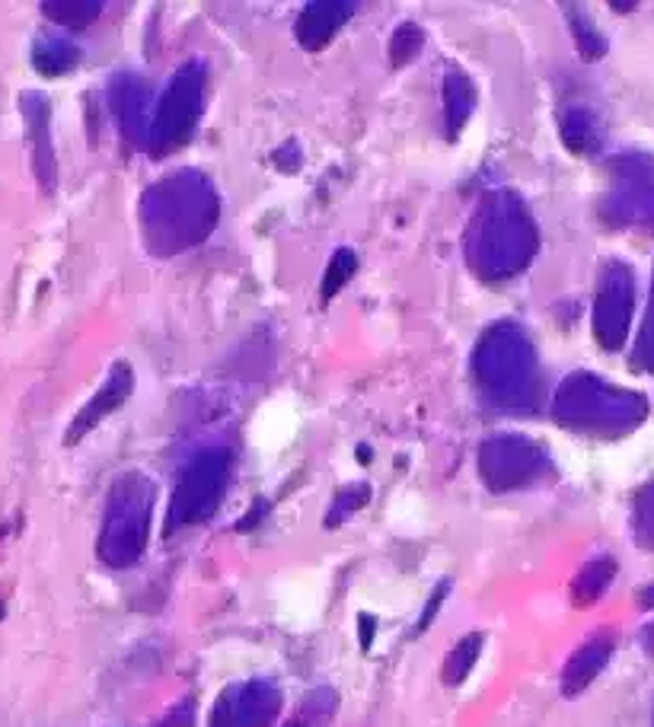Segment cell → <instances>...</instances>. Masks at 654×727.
<instances>
[{
	"label": "cell",
	"mask_w": 654,
	"mask_h": 727,
	"mask_svg": "<svg viewBox=\"0 0 654 727\" xmlns=\"http://www.w3.org/2000/svg\"><path fill=\"white\" fill-rule=\"evenodd\" d=\"M215 185L195 170L153 182L141 201V227L150 253L176 255L198 246L218 223Z\"/></svg>",
	"instance_id": "1"
},
{
	"label": "cell",
	"mask_w": 654,
	"mask_h": 727,
	"mask_svg": "<svg viewBox=\"0 0 654 727\" xmlns=\"http://www.w3.org/2000/svg\"><path fill=\"white\" fill-rule=\"evenodd\" d=\"M537 255V223L510 192L482 198L467 230V258L482 278H514Z\"/></svg>",
	"instance_id": "2"
},
{
	"label": "cell",
	"mask_w": 654,
	"mask_h": 727,
	"mask_svg": "<svg viewBox=\"0 0 654 727\" xmlns=\"http://www.w3.org/2000/svg\"><path fill=\"white\" fill-rule=\"evenodd\" d=\"M473 373L482 393L502 408H530L540 396L537 351L524 328L514 323L492 326L475 345Z\"/></svg>",
	"instance_id": "3"
},
{
	"label": "cell",
	"mask_w": 654,
	"mask_h": 727,
	"mask_svg": "<svg viewBox=\"0 0 654 727\" xmlns=\"http://www.w3.org/2000/svg\"><path fill=\"white\" fill-rule=\"evenodd\" d=\"M552 415L559 425H565L572 431L619 435V431H632L635 425L645 422L649 402L632 390H622V386L600 380L597 373L578 370L559 386Z\"/></svg>",
	"instance_id": "4"
},
{
	"label": "cell",
	"mask_w": 654,
	"mask_h": 727,
	"mask_svg": "<svg viewBox=\"0 0 654 727\" xmlns=\"http://www.w3.org/2000/svg\"><path fill=\"white\" fill-rule=\"evenodd\" d=\"M153 513V482L141 473L115 478L106 498L103 530L96 540V555L110 568H131L147 549Z\"/></svg>",
	"instance_id": "5"
},
{
	"label": "cell",
	"mask_w": 654,
	"mask_h": 727,
	"mask_svg": "<svg viewBox=\"0 0 654 727\" xmlns=\"http://www.w3.org/2000/svg\"><path fill=\"white\" fill-rule=\"evenodd\" d=\"M230 463H233L230 450L211 447L185 466L180 485L173 492V501H170V513H167V536H173L182 527L205 523L215 517L220 498H223V488L230 482Z\"/></svg>",
	"instance_id": "6"
},
{
	"label": "cell",
	"mask_w": 654,
	"mask_h": 727,
	"mask_svg": "<svg viewBox=\"0 0 654 727\" xmlns=\"http://www.w3.org/2000/svg\"><path fill=\"white\" fill-rule=\"evenodd\" d=\"M205 93H208L205 65L188 61L167 83V90L157 103V112L150 118V147L170 150V147L182 145L195 131V125L205 112Z\"/></svg>",
	"instance_id": "7"
},
{
	"label": "cell",
	"mask_w": 654,
	"mask_h": 727,
	"mask_svg": "<svg viewBox=\"0 0 654 727\" xmlns=\"http://www.w3.org/2000/svg\"><path fill=\"white\" fill-rule=\"evenodd\" d=\"M549 473L543 447L517 435H498L479 447V475L492 492H517Z\"/></svg>",
	"instance_id": "8"
},
{
	"label": "cell",
	"mask_w": 654,
	"mask_h": 727,
	"mask_svg": "<svg viewBox=\"0 0 654 727\" xmlns=\"http://www.w3.org/2000/svg\"><path fill=\"white\" fill-rule=\"evenodd\" d=\"M604 215L619 227L654 230V157L622 153L613 160V185L604 198Z\"/></svg>",
	"instance_id": "9"
},
{
	"label": "cell",
	"mask_w": 654,
	"mask_h": 727,
	"mask_svg": "<svg viewBox=\"0 0 654 727\" xmlns=\"http://www.w3.org/2000/svg\"><path fill=\"white\" fill-rule=\"evenodd\" d=\"M632 307H635L632 268L622 262H610L604 268L597 300H594V338L607 351H619L626 345L629 326H632Z\"/></svg>",
	"instance_id": "10"
},
{
	"label": "cell",
	"mask_w": 654,
	"mask_h": 727,
	"mask_svg": "<svg viewBox=\"0 0 654 727\" xmlns=\"http://www.w3.org/2000/svg\"><path fill=\"white\" fill-rule=\"evenodd\" d=\"M147 83L138 73H115L110 80V109L118 122V131L131 145H150V118H147Z\"/></svg>",
	"instance_id": "11"
},
{
	"label": "cell",
	"mask_w": 654,
	"mask_h": 727,
	"mask_svg": "<svg viewBox=\"0 0 654 727\" xmlns=\"http://www.w3.org/2000/svg\"><path fill=\"white\" fill-rule=\"evenodd\" d=\"M131 390H135V370H131V364L115 361L112 364L110 377H106V383L100 386V393H93V400L73 415L71 428H68V435H65V443L83 440L103 418H110L112 412H118V408L125 405V400L131 396Z\"/></svg>",
	"instance_id": "12"
},
{
	"label": "cell",
	"mask_w": 654,
	"mask_h": 727,
	"mask_svg": "<svg viewBox=\"0 0 654 727\" xmlns=\"http://www.w3.org/2000/svg\"><path fill=\"white\" fill-rule=\"evenodd\" d=\"M20 109H23L26 135L33 145V173H36L42 192L51 195L58 185V157H55V145H51V106L42 93H23Z\"/></svg>",
	"instance_id": "13"
},
{
	"label": "cell",
	"mask_w": 654,
	"mask_h": 727,
	"mask_svg": "<svg viewBox=\"0 0 654 727\" xmlns=\"http://www.w3.org/2000/svg\"><path fill=\"white\" fill-rule=\"evenodd\" d=\"M355 13V3H342V0H317L310 3L297 23H294V38L300 42V48L307 51H320L335 38V33L348 23V16Z\"/></svg>",
	"instance_id": "14"
},
{
	"label": "cell",
	"mask_w": 654,
	"mask_h": 727,
	"mask_svg": "<svg viewBox=\"0 0 654 727\" xmlns=\"http://www.w3.org/2000/svg\"><path fill=\"white\" fill-rule=\"evenodd\" d=\"M610 657H613V635L600 632V635L587 638L582 648L569 657V663H565V670H562V692H565L569 699L582 695V692L604 673V667L610 663Z\"/></svg>",
	"instance_id": "15"
},
{
	"label": "cell",
	"mask_w": 654,
	"mask_h": 727,
	"mask_svg": "<svg viewBox=\"0 0 654 727\" xmlns=\"http://www.w3.org/2000/svg\"><path fill=\"white\" fill-rule=\"evenodd\" d=\"M282 712V690L268 680H253L233 690V715L240 727H268Z\"/></svg>",
	"instance_id": "16"
},
{
	"label": "cell",
	"mask_w": 654,
	"mask_h": 727,
	"mask_svg": "<svg viewBox=\"0 0 654 727\" xmlns=\"http://www.w3.org/2000/svg\"><path fill=\"white\" fill-rule=\"evenodd\" d=\"M475 109V86L463 71H450L444 77V118H447V138L454 141Z\"/></svg>",
	"instance_id": "17"
},
{
	"label": "cell",
	"mask_w": 654,
	"mask_h": 727,
	"mask_svg": "<svg viewBox=\"0 0 654 727\" xmlns=\"http://www.w3.org/2000/svg\"><path fill=\"white\" fill-rule=\"evenodd\" d=\"M80 51L68 38L58 36H38L33 45V68L45 77H61L77 68Z\"/></svg>",
	"instance_id": "18"
},
{
	"label": "cell",
	"mask_w": 654,
	"mask_h": 727,
	"mask_svg": "<svg viewBox=\"0 0 654 727\" xmlns=\"http://www.w3.org/2000/svg\"><path fill=\"white\" fill-rule=\"evenodd\" d=\"M562 141L578 157H594L600 150V128L587 109H569L559 122Z\"/></svg>",
	"instance_id": "19"
},
{
	"label": "cell",
	"mask_w": 654,
	"mask_h": 727,
	"mask_svg": "<svg viewBox=\"0 0 654 727\" xmlns=\"http://www.w3.org/2000/svg\"><path fill=\"white\" fill-rule=\"evenodd\" d=\"M613 578H617V562H613L610 555L587 562L582 572H578V578L572 581V600H575L578 607L594 603L597 597H604V590L613 584Z\"/></svg>",
	"instance_id": "20"
},
{
	"label": "cell",
	"mask_w": 654,
	"mask_h": 727,
	"mask_svg": "<svg viewBox=\"0 0 654 727\" xmlns=\"http://www.w3.org/2000/svg\"><path fill=\"white\" fill-rule=\"evenodd\" d=\"M482 645H485L482 632H470L467 638H460V642L450 648V655L444 660V683H447V686H460V683L473 673L475 660L482 655Z\"/></svg>",
	"instance_id": "21"
},
{
	"label": "cell",
	"mask_w": 654,
	"mask_h": 727,
	"mask_svg": "<svg viewBox=\"0 0 654 727\" xmlns=\"http://www.w3.org/2000/svg\"><path fill=\"white\" fill-rule=\"evenodd\" d=\"M42 13H45L51 23H58V26L83 30V26H90L93 20H100L103 3H100V0H48V3H42Z\"/></svg>",
	"instance_id": "22"
},
{
	"label": "cell",
	"mask_w": 654,
	"mask_h": 727,
	"mask_svg": "<svg viewBox=\"0 0 654 727\" xmlns=\"http://www.w3.org/2000/svg\"><path fill=\"white\" fill-rule=\"evenodd\" d=\"M565 13H569V26H572V36L578 42V51H582L584 58H604L607 55V38L604 33L594 26V20L584 13L582 7H565Z\"/></svg>",
	"instance_id": "23"
},
{
	"label": "cell",
	"mask_w": 654,
	"mask_h": 727,
	"mask_svg": "<svg viewBox=\"0 0 654 727\" xmlns=\"http://www.w3.org/2000/svg\"><path fill=\"white\" fill-rule=\"evenodd\" d=\"M355 272H358V255H355V250L342 246L339 253L332 255V262L326 265V275H323V288H320L323 303H329L335 293L342 291L355 278Z\"/></svg>",
	"instance_id": "24"
},
{
	"label": "cell",
	"mask_w": 654,
	"mask_h": 727,
	"mask_svg": "<svg viewBox=\"0 0 654 727\" xmlns=\"http://www.w3.org/2000/svg\"><path fill=\"white\" fill-rule=\"evenodd\" d=\"M422 45H425L422 26H415V23H402L400 30L393 33V38H390V61H393V68L409 65V61L422 51Z\"/></svg>",
	"instance_id": "25"
},
{
	"label": "cell",
	"mask_w": 654,
	"mask_h": 727,
	"mask_svg": "<svg viewBox=\"0 0 654 727\" xmlns=\"http://www.w3.org/2000/svg\"><path fill=\"white\" fill-rule=\"evenodd\" d=\"M632 530H635V540L654 549V482L645 485L635 498V508H632Z\"/></svg>",
	"instance_id": "26"
},
{
	"label": "cell",
	"mask_w": 654,
	"mask_h": 727,
	"mask_svg": "<svg viewBox=\"0 0 654 727\" xmlns=\"http://www.w3.org/2000/svg\"><path fill=\"white\" fill-rule=\"evenodd\" d=\"M367 501H370V488H367V485H348V488H342V492L335 495V501H332V508H329L323 523H326V527H339L348 513L362 510Z\"/></svg>",
	"instance_id": "27"
},
{
	"label": "cell",
	"mask_w": 654,
	"mask_h": 727,
	"mask_svg": "<svg viewBox=\"0 0 654 727\" xmlns=\"http://www.w3.org/2000/svg\"><path fill=\"white\" fill-rule=\"evenodd\" d=\"M635 361L642 370L654 373V281H652V300H649V310H645V323L639 332V342H635Z\"/></svg>",
	"instance_id": "28"
},
{
	"label": "cell",
	"mask_w": 654,
	"mask_h": 727,
	"mask_svg": "<svg viewBox=\"0 0 654 727\" xmlns=\"http://www.w3.org/2000/svg\"><path fill=\"white\" fill-rule=\"evenodd\" d=\"M153 727H195V699H185L176 708H170Z\"/></svg>",
	"instance_id": "29"
},
{
	"label": "cell",
	"mask_w": 654,
	"mask_h": 727,
	"mask_svg": "<svg viewBox=\"0 0 654 727\" xmlns=\"http://www.w3.org/2000/svg\"><path fill=\"white\" fill-rule=\"evenodd\" d=\"M208 727H240L237 725V715H233V690L220 692V699L215 702V712H211Z\"/></svg>",
	"instance_id": "30"
},
{
	"label": "cell",
	"mask_w": 654,
	"mask_h": 727,
	"mask_svg": "<svg viewBox=\"0 0 654 727\" xmlns=\"http://www.w3.org/2000/svg\"><path fill=\"white\" fill-rule=\"evenodd\" d=\"M447 590H450V584L440 581L437 584V590L432 593V600H428V607L422 610V619H418V625H415V632H425L428 625H432V619L437 616V610H440V603H444V597H447Z\"/></svg>",
	"instance_id": "31"
},
{
	"label": "cell",
	"mask_w": 654,
	"mask_h": 727,
	"mask_svg": "<svg viewBox=\"0 0 654 727\" xmlns=\"http://www.w3.org/2000/svg\"><path fill=\"white\" fill-rule=\"evenodd\" d=\"M303 705H307V712H313V715H332V712H335V692L332 690L310 692V699H307Z\"/></svg>",
	"instance_id": "32"
},
{
	"label": "cell",
	"mask_w": 654,
	"mask_h": 727,
	"mask_svg": "<svg viewBox=\"0 0 654 727\" xmlns=\"http://www.w3.org/2000/svg\"><path fill=\"white\" fill-rule=\"evenodd\" d=\"M297 160H300V153H297V147L294 145H285L278 153H275V163H278L282 170H288V173L297 166Z\"/></svg>",
	"instance_id": "33"
},
{
	"label": "cell",
	"mask_w": 654,
	"mask_h": 727,
	"mask_svg": "<svg viewBox=\"0 0 654 727\" xmlns=\"http://www.w3.org/2000/svg\"><path fill=\"white\" fill-rule=\"evenodd\" d=\"M358 622H362V648L367 651V648H370V642H374V628H377V622L367 616V613H364Z\"/></svg>",
	"instance_id": "34"
},
{
	"label": "cell",
	"mask_w": 654,
	"mask_h": 727,
	"mask_svg": "<svg viewBox=\"0 0 654 727\" xmlns=\"http://www.w3.org/2000/svg\"><path fill=\"white\" fill-rule=\"evenodd\" d=\"M642 607H654V587H649V590L642 593Z\"/></svg>",
	"instance_id": "35"
},
{
	"label": "cell",
	"mask_w": 654,
	"mask_h": 727,
	"mask_svg": "<svg viewBox=\"0 0 654 727\" xmlns=\"http://www.w3.org/2000/svg\"><path fill=\"white\" fill-rule=\"evenodd\" d=\"M285 727H307V722H291V725H285Z\"/></svg>",
	"instance_id": "36"
},
{
	"label": "cell",
	"mask_w": 654,
	"mask_h": 727,
	"mask_svg": "<svg viewBox=\"0 0 654 727\" xmlns=\"http://www.w3.org/2000/svg\"><path fill=\"white\" fill-rule=\"evenodd\" d=\"M652 727H654V715H652Z\"/></svg>",
	"instance_id": "37"
}]
</instances>
